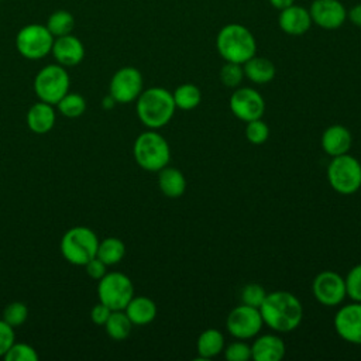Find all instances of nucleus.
Listing matches in <instances>:
<instances>
[{"instance_id":"1","label":"nucleus","mask_w":361,"mask_h":361,"mask_svg":"<svg viewBox=\"0 0 361 361\" xmlns=\"http://www.w3.org/2000/svg\"><path fill=\"white\" fill-rule=\"evenodd\" d=\"M258 309L264 324L276 333L293 331L299 327L303 319V306L300 300L288 290L267 293Z\"/></svg>"},{"instance_id":"2","label":"nucleus","mask_w":361,"mask_h":361,"mask_svg":"<svg viewBox=\"0 0 361 361\" xmlns=\"http://www.w3.org/2000/svg\"><path fill=\"white\" fill-rule=\"evenodd\" d=\"M175 109L172 92L161 86L142 90L135 100L137 117L149 130H158L166 126L172 120Z\"/></svg>"},{"instance_id":"3","label":"nucleus","mask_w":361,"mask_h":361,"mask_svg":"<svg viewBox=\"0 0 361 361\" xmlns=\"http://www.w3.org/2000/svg\"><path fill=\"white\" fill-rule=\"evenodd\" d=\"M216 48L226 62L244 63L257 52L254 34L244 25L231 23L220 28L216 37Z\"/></svg>"},{"instance_id":"4","label":"nucleus","mask_w":361,"mask_h":361,"mask_svg":"<svg viewBox=\"0 0 361 361\" xmlns=\"http://www.w3.org/2000/svg\"><path fill=\"white\" fill-rule=\"evenodd\" d=\"M133 155L140 168L148 172H158L169 164L171 148L164 135L157 130L148 128L135 138Z\"/></svg>"},{"instance_id":"5","label":"nucleus","mask_w":361,"mask_h":361,"mask_svg":"<svg viewBox=\"0 0 361 361\" xmlns=\"http://www.w3.org/2000/svg\"><path fill=\"white\" fill-rule=\"evenodd\" d=\"M99 238L86 226L71 227L61 238V254L72 265H85L96 257Z\"/></svg>"},{"instance_id":"6","label":"nucleus","mask_w":361,"mask_h":361,"mask_svg":"<svg viewBox=\"0 0 361 361\" xmlns=\"http://www.w3.org/2000/svg\"><path fill=\"white\" fill-rule=\"evenodd\" d=\"M327 180L337 193L354 195L361 188V162L348 152L333 157L327 165Z\"/></svg>"},{"instance_id":"7","label":"nucleus","mask_w":361,"mask_h":361,"mask_svg":"<svg viewBox=\"0 0 361 361\" xmlns=\"http://www.w3.org/2000/svg\"><path fill=\"white\" fill-rule=\"evenodd\" d=\"M71 78L65 66L49 63L41 68L34 78V92L41 102L56 104L68 92Z\"/></svg>"},{"instance_id":"8","label":"nucleus","mask_w":361,"mask_h":361,"mask_svg":"<svg viewBox=\"0 0 361 361\" xmlns=\"http://www.w3.org/2000/svg\"><path fill=\"white\" fill-rule=\"evenodd\" d=\"M54 39L45 24L31 23L21 27L16 34V48L23 58L38 61L51 54Z\"/></svg>"},{"instance_id":"9","label":"nucleus","mask_w":361,"mask_h":361,"mask_svg":"<svg viewBox=\"0 0 361 361\" xmlns=\"http://www.w3.org/2000/svg\"><path fill=\"white\" fill-rule=\"evenodd\" d=\"M99 302L107 305L111 310H124L134 296L131 279L121 272H106L97 283Z\"/></svg>"},{"instance_id":"10","label":"nucleus","mask_w":361,"mask_h":361,"mask_svg":"<svg viewBox=\"0 0 361 361\" xmlns=\"http://www.w3.org/2000/svg\"><path fill=\"white\" fill-rule=\"evenodd\" d=\"M264 320L258 307L248 305H238L227 314L226 329L227 331L238 340L254 338L262 329Z\"/></svg>"},{"instance_id":"11","label":"nucleus","mask_w":361,"mask_h":361,"mask_svg":"<svg viewBox=\"0 0 361 361\" xmlns=\"http://www.w3.org/2000/svg\"><path fill=\"white\" fill-rule=\"evenodd\" d=\"M142 90V75L134 66H123L117 69L109 83V94L120 104L135 102Z\"/></svg>"},{"instance_id":"12","label":"nucleus","mask_w":361,"mask_h":361,"mask_svg":"<svg viewBox=\"0 0 361 361\" xmlns=\"http://www.w3.org/2000/svg\"><path fill=\"white\" fill-rule=\"evenodd\" d=\"M312 290L316 300L327 307L338 306L347 298L344 278L338 272L330 269L322 271L314 276Z\"/></svg>"},{"instance_id":"13","label":"nucleus","mask_w":361,"mask_h":361,"mask_svg":"<svg viewBox=\"0 0 361 361\" xmlns=\"http://www.w3.org/2000/svg\"><path fill=\"white\" fill-rule=\"evenodd\" d=\"M230 110L241 121L262 118L265 113V100L259 92L252 87H237L230 96Z\"/></svg>"},{"instance_id":"14","label":"nucleus","mask_w":361,"mask_h":361,"mask_svg":"<svg viewBox=\"0 0 361 361\" xmlns=\"http://www.w3.org/2000/svg\"><path fill=\"white\" fill-rule=\"evenodd\" d=\"M333 324L340 338L361 345V302L343 305L336 312Z\"/></svg>"},{"instance_id":"15","label":"nucleus","mask_w":361,"mask_h":361,"mask_svg":"<svg viewBox=\"0 0 361 361\" xmlns=\"http://www.w3.org/2000/svg\"><path fill=\"white\" fill-rule=\"evenodd\" d=\"M309 13L312 23L324 30H337L347 20V10L338 0H314Z\"/></svg>"},{"instance_id":"16","label":"nucleus","mask_w":361,"mask_h":361,"mask_svg":"<svg viewBox=\"0 0 361 361\" xmlns=\"http://www.w3.org/2000/svg\"><path fill=\"white\" fill-rule=\"evenodd\" d=\"M51 54L56 63L71 68L79 65L85 58V45L73 34L56 37L52 44Z\"/></svg>"},{"instance_id":"17","label":"nucleus","mask_w":361,"mask_h":361,"mask_svg":"<svg viewBox=\"0 0 361 361\" xmlns=\"http://www.w3.org/2000/svg\"><path fill=\"white\" fill-rule=\"evenodd\" d=\"M279 28L289 35H303L312 27V17L306 7L292 4L281 10L278 17Z\"/></svg>"},{"instance_id":"18","label":"nucleus","mask_w":361,"mask_h":361,"mask_svg":"<svg viewBox=\"0 0 361 361\" xmlns=\"http://www.w3.org/2000/svg\"><path fill=\"white\" fill-rule=\"evenodd\" d=\"M251 358L255 361H281L285 357L286 345L278 334H261L254 337Z\"/></svg>"},{"instance_id":"19","label":"nucleus","mask_w":361,"mask_h":361,"mask_svg":"<svg viewBox=\"0 0 361 361\" xmlns=\"http://www.w3.org/2000/svg\"><path fill=\"white\" fill-rule=\"evenodd\" d=\"M320 144L323 151L333 158L347 154L350 151L353 144V135L347 127L341 124H331L323 131Z\"/></svg>"},{"instance_id":"20","label":"nucleus","mask_w":361,"mask_h":361,"mask_svg":"<svg viewBox=\"0 0 361 361\" xmlns=\"http://www.w3.org/2000/svg\"><path fill=\"white\" fill-rule=\"evenodd\" d=\"M56 114L54 104L45 102L34 103L27 111V126L35 134H47L55 126Z\"/></svg>"},{"instance_id":"21","label":"nucleus","mask_w":361,"mask_h":361,"mask_svg":"<svg viewBox=\"0 0 361 361\" xmlns=\"http://www.w3.org/2000/svg\"><path fill=\"white\" fill-rule=\"evenodd\" d=\"M126 314L134 326L149 324L157 317V305L148 296H133L124 307Z\"/></svg>"},{"instance_id":"22","label":"nucleus","mask_w":361,"mask_h":361,"mask_svg":"<svg viewBox=\"0 0 361 361\" xmlns=\"http://www.w3.org/2000/svg\"><path fill=\"white\" fill-rule=\"evenodd\" d=\"M158 188L166 197H180L186 190V178L175 166H164L158 171Z\"/></svg>"},{"instance_id":"23","label":"nucleus","mask_w":361,"mask_h":361,"mask_svg":"<svg viewBox=\"0 0 361 361\" xmlns=\"http://www.w3.org/2000/svg\"><path fill=\"white\" fill-rule=\"evenodd\" d=\"M243 69H244V76L255 85L269 83L276 75V68L274 62L268 58L257 56V55H254L247 62H244Z\"/></svg>"},{"instance_id":"24","label":"nucleus","mask_w":361,"mask_h":361,"mask_svg":"<svg viewBox=\"0 0 361 361\" xmlns=\"http://www.w3.org/2000/svg\"><path fill=\"white\" fill-rule=\"evenodd\" d=\"M196 350L199 358L210 360L219 355L224 350V336L217 329H206L203 330L196 341Z\"/></svg>"},{"instance_id":"25","label":"nucleus","mask_w":361,"mask_h":361,"mask_svg":"<svg viewBox=\"0 0 361 361\" xmlns=\"http://www.w3.org/2000/svg\"><path fill=\"white\" fill-rule=\"evenodd\" d=\"M126 255V245L117 237H106L99 241L96 257L102 259L107 267L118 264Z\"/></svg>"},{"instance_id":"26","label":"nucleus","mask_w":361,"mask_h":361,"mask_svg":"<svg viewBox=\"0 0 361 361\" xmlns=\"http://www.w3.org/2000/svg\"><path fill=\"white\" fill-rule=\"evenodd\" d=\"M133 323L128 319V316L126 314L124 310H113L107 319V322L104 323V329L107 336L111 340L116 341H123L126 340L133 329Z\"/></svg>"},{"instance_id":"27","label":"nucleus","mask_w":361,"mask_h":361,"mask_svg":"<svg viewBox=\"0 0 361 361\" xmlns=\"http://www.w3.org/2000/svg\"><path fill=\"white\" fill-rule=\"evenodd\" d=\"M173 96V102L176 109L180 110H193L195 107L199 106L200 100H202V93L200 89L193 85V83H183L179 85L175 92L172 93Z\"/></svg>"},{"instance_id":"28","label":"nucleus","mask_w":361,"mask_h":361,"mask_svg":"<svg viewBox=\"0 0 361 361\" xmlns=\"http://www.w3.org/2000/svg\"><path fill=\"white\" fill-rule=\"evenodd\" d=\"M45 25L54 35V38L62 37L66 34H72L75 28V17L68 10H55L49 14Z\"/></svg>"},{"instance_id":"29","label":"nucleus","mask_w":361,"mask_h":361,"mask_svg":"<svg viewBox=\"0 0 361 361\" xmlns=\"http://www.w3.org/2000/svg\"><path fill=\"white\" fill-rule=\"evenodd\" d=\"M58 111L68 117V118H76L82 116L86 110V100L79 93H66L56 104Z\"/></svg>"},{"instance_id":"30","label":"nucleus","mask_w":361,"mask_h":361,"mask_svg":"<svg viewBox=\"0 0 361 361\" xmlns=\"http://www.w3.org/2000/svg\"><path fill=\"white\" fill-rule=\"evenodd\" d=\"M219 78L226 87H230V89L238 87L244 78L243 65L235 62H224V65L220 68Z\"/></svg>"},{"instance_id":"31","label":"nucleus","mask_w":361,"mask_h":361,"mask_svg":"<svg viewBox=\"0 0 361 361\" xmlns=\"http://www.w3.org/2000/svg\"><path fill=\"white\" fill-rule=\"evenodd\" d=\"M245 137L254 145L264 144L269 137V127L262 118H255L247 123Z\"/></svg>"},{"instance_id":"32","label":"nucleus","mask_w":361,"mask_h":361,"mask_svg":"<svg viewBox=\"0 0 361 361\" xmlns=\"http://www.w3.org/2000/svg\"><path fill=\"white\" fill-rule=\"evenodd\" d=\"M28 317V309L23 302H11L3 310V320L11 327H18L25 323Z\"/></svg>"},{"instance_id":"33","label":"nucleus","mask_w":361,"mask_h":361,"mask_svg":"<svg viewBox=\"0 0 361 361\" xmlns=\"http://www.w3.org/2000/svg\"><path fill=\"white\" fill-rule=\"evenodd\" d=\"M6 361H38L37 350L25 343H14L3 357Z\"/></svg>"},{"instance_id":"34","label":"nucleus","mask_w":361,"mask_h":361,"mask_svg":"<svg viewBox=\"0 0 361 361\" xmlns=\"http://www.w3.org/2000/svg\"><path fill=\"white\" fill-rule=\"evenodd\" d=\"M267 290L264 289V286H261L259 283L251 282L247 283L243 289H241V303L252 306V307H259L261 303L264 302L265 296H267Z\"/></svg>"},{"instance_id":"35","label":"nucleus","mask_w":361,"mask_h":361,"mask_svg":"<svg viewBox=\"0 0 361 361\" xmlns=\"http://www.w3.org/2000/svg\"><path fill=\"white\" fill-rule=\"evenodd\" d=\"M347 296L353 302H361V264L354 265L344 278Z\"/></svg>"},{"instance_id":"36","label":"nucleus","mask_w":361,"mask_h":361,"mask_svg":"<svg viewBox=\"0 0 361 361\" xmlns=\"http://www.w3.org/2000/svg\"><path fill=\"white\" fill-rule=\"evenodd\" d=\"M224 358L227 361H248L251 360V345H248L244 340L233 341L224 350Z\"/></svg>"},{"instance_id":"37","label":"nucleus","mask_w":361,"mask_h":361,"mask_svg":"<svg viewBox=\"0 0 361 361\" xmlns=\"http://www.w3.org/2000/svg\"><path fill=\"white\" fill-rule=\"evenodd\" d=\"M14 343H16L14 327H11L8 323L0 319V357H4V354L8 351V348Z\"/></svg>"},{"instance_id":"38","label":"nucleus","mask_w":361,"mask_h":361,"mask_svg":"<svg viewBox=\"0 0 361 361\" xmlns=\"http://www.w3.org/2000/svg\"><path fill=\"white\" fill-rule=\"evenodd\" d=\"M83 267H85V269H86V274H87L90 278L96 279V281H99L100 278H103V276L106 275V272H107V265H106L102 259H99L97 257L92 258V259H90L89 262H86Z\"/></svg>"},{"instance_id":"39","label":"nucleus","mask_w":361,"mask_h":361,"mask_svg":"<svg viewBox=\"0 0 361 361\" xmlns=\"http://www.w3.org/2000/svg\"><path fill=\"white\" fill-rule=\"evenodd\" d=\"M111 312H113V310H111L107 305L99 302V303H96V305L92 307V310H90V319H92V322H93L94 324H97V326H104V323L107 322V319H109V316H110Z\"/></svg>"},{"instance_id":"40","label":"nucleus","mask_w":361,"mask_h":361,"mask_svg":"<svg viewBox=\"0 0 361 361\" xmlns=\"http://www.w3.org/2000/svg\"><path fill=\"white\" fill-rule=\"evenodd\" d=\"M347 18L357 27L361 28V3L351 7V10L347 13Z\"/></svg>"},{"instance_id":"41","label":"nucleus","mask_w":361,"mask_h":361,"mask_svg":"<svg viewBox=\"0 0 361 361\" xmlns=\"http://www.w3.org/2000/svg\"><path fill=\"white\" fill-rule=\"evenodd\" d=\"M293 1H295V0H269L271 6H272L274 8H276V10H283V8L289 7V6H292Z\"/></svg>"},{"instance_id":"42","label":"nucleus","mask_w":361,"mask_h":361,"mask_svg":"<svg viewBox=\"0 0 361 361\" xmlns=\"http://www.w3.org/2000/svg\"><path fill=\"white\" fill-rule=\"evenodd\" d=\"M114 104H116V100L109 94V96H106L104 99H103V103H102V106L104 107V109H111V107H114Z\"/></svg>"},{"instance_id":"43","label":"nucleus","mask_w":361,"mask_h":361,"mask_svg":"<svg viewBox=\"0 0 361 361\" xmlns=\"http://www.w3.org/2000/svg\"><path fill=\"white\" fill-rule=\"evenodd\" d=\"M0 1H3V0H0Z\"/></svg>"}]
</instances>
